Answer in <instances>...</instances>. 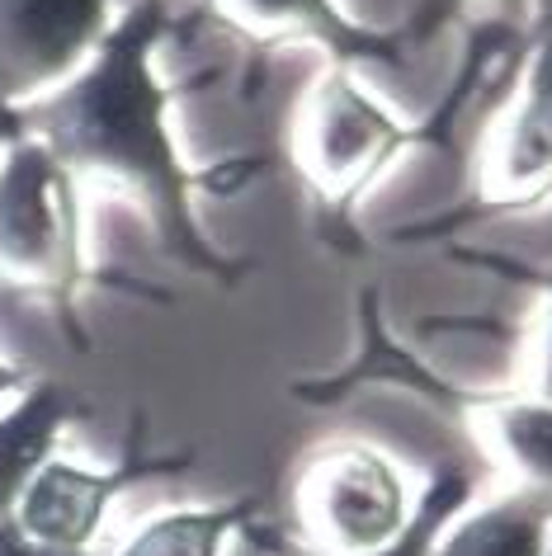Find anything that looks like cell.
I'll use <instances>...</instances> for the list:
<instances>
[{
	"mask_svg": "<svg viewBox=\"0 0 552 556\" xmlns=\"http://www.w3.org/2000/svg\"><path fill=\"white\" fill-rule=\"evenodd\" d=\"M552 38V0H529V43Z\"/></svg>",
	"mask_w": 552,
	"mask_h": 556,
	"instance_id": "2e32d148",
	"label": "cell"
},
{
	"mask_svg": "<svg viewBox=\"0 0 552 556\" xmlns=\"http://www.w3.org/2000/svg\"><path fill=\"white\" fill-rule=\"evenodd\" d=\"M473 5V0H416V15L406 20V29H402V43L416 52V48H425L430 38L444 29V24L453 20V15H463V10ZM481 5H491L495 10V20L501 24H515V29H524L529 34V0H481Z\"/></svg>",
	"mask_w": 552,
	"mask_h": 556,
	"instance_id": "5bb4252c",
	"label": "cell"
},
{
	"mask_svg": "<svg viewBox=\"0 0 552 556\" xmlns=\"http://www.w3.org/2000/svg\"><path fill=\"white\" fill-rule=\"evenodd\" d=\"M114 0H0V132L15 114L66 86L114 29Z\"/></svg>",
	"mask_w": 552,
	"mask_h": 556,
	"instance_id": "3957f363",
	"label": "cell"
},
{
	"mask_svg": "<svg viewBox=\"0 0 552 556\" xmlns=\"http://www.w3.org/2000/svg\"><path fill=\"white\" fill-rule=\"evenodd\" d=\"M118 5H133V0H118Z\"/></svg>",
	"mask_w": 552,
	"mask_h": 556,
	"instance_id": "d6986e66",
	"label": "cell"
},
{
	"mask_svg": "<svg viewBox=\"0 0 552 556\" xmlns=\"http://www.w3.org/2000/svg\"><path fill=\"white\" fill-rule=\"evenodd\" d=\"M133 471H86L62 457H48L20 491L15 523L29 538L48 542V547H72L86 552L95 528H100L109 500L123 491Z\"/></svg>",
	"mask_w": 552,
	"mask_h": 556,
	"instance_id": "ba28073f",
	"label": "cell"
},
{
	"mask_svg": "<svg viewBox=\"0 0 552 556\" xmlns=\"http://www.w3.org/2000/svg\"><path fill=\"white\" fill-rule=\"evenodd\" d=\"M0 269L62 293L80 274L76 175L34 137H10L0 156Z\"/></svg>",
	"mask_w": 552,
	"mask_h": 556,
	"instance_id": "7a4b0ae2",
	"label": "cell"
},
{
	"mask_svg": "<svg viewBox=\"0 0 552 556\" xmlns=\"http://www.w3.org/2000/svg\"><path fill=\"white\" fill-rule=\"evenodd\" d=\"M0 556H90V552H72V547H48V542L29 538L15 523V514L0 519Z\"/></svg>",
	"mask_w": 552,
	"mask_h": 556,
	"instance_id": "9a60e30c",
	"label": "cell"
},
{
	"mask_svg": "<svg viewBox=\"0 0 552 556\" xmlns=\"http://www.w3.org/2000/svg\"><path fill=\"white\" fill-rule=\"evenodd\" d=\"M501 453L519 477V495L534 500L552 519V406L543 401H515L491 415Z\"/></svg>",
	"mask_w": 552,
	"mask_h": 556,
	"instance_id": "8fae6325",
	"label": "cell"
},
{
	"mask_svg": "<svg viewBox=\"0 0 552 556\" xmlns=\"http://www.w3.org/2000/svg\"><path fill=\"white\" fill-rule=\"evenodd\" d=\"M302 523L330 556L378 552L406 528L402 477L374 448H336L302 481Z\"/></svg>",
	"mask_w": 552,
	"mask_h": 556,
	"instance_id": "277c9868",
	"label": "cell"
},
{
	"mask_svg": "<svg viewBox=\"0 0 552 556\" xmlns=\"http://www.w3.org/2000/svg\"><path fill=\"white\" fill-rule=\"evenodd\" d=\"M538 392H543V406H552V307H548V340H543V382H538Z\"/></svg>",
	"mask_w": 552,
	"mask_h": 556,
	"instance_id": "e0dca14e",
	"label": "cell"
},
{
	"mask_svg": "<svg viewBox=\"0 0 552 556\" xmlns=\"http://www.w3.org/2000/svg\"><path fill=\"white\" fill-rule=\"evenodd\" d=\"M0 142H10V137H5V132H0Z\"/></svg>",
	"mask_w": 552,
	"mask_h": 556,
	"instance_id": "ffe728a7",
	"label": "cell"
},
{
	"mask_svg": "<svg viewBox=\"0 0 552 556\" xmlns=\"http://www.w3.org/2000/svg\"><path fill=\"white\" fill-rule=\"evenodd\" d=\"M467 495H473V477L467 471H444L430 491L421 495L416 514L406 519V528L397 533L388 547L378 552H364V556H430L439 533L453 523V514L467 505ZM279 556H330V552H298V547H279Z\"/></svg>",
	"mask_w": 552,
	"mask_h": 556,
	"instance_id": "4fadbf2b",
	"label": "cell"
},
{
	"mask_svg": "<svg viewBox=\"0 0 552 556\" xmlns=\"http://www.w3.org/2000/svg\"><path fill=\"white\" fill-rule=\"evenodd\" d=\"M175 20V0H133L123 5L90 62L48 90L43 100L15 114V137H34L52 161L72 175H104L142 199L161 250L179 264L213 278H237V269L203 241L189 193L195 179L179 165L165 109L175 86L151 72V52Z\"/></svg>",
	"mask_w": 552,
	"mask_h": 556,
	"instance_id": "6da1fadb",
	"label": "cell"
},
{
	"mask_svg": "<svg viewBox=\"0 0 552 556\" xmlns=\"http://www.w3.org/2000/svg\"><path fill=\"white\" fill-rule=\"evenodd\" d=\"M430 556H548V514L534 500L510 495L439 533Z\"/></svg>",
	"mask_w": 552,
	"mask_h": 556,
	"instance_id": "30bf717a",
	"label": "cell"
},
{
	"mask_svg": "<svg viewBox=\"0 0 552 556\" xmlns=\"http://www.w3.org/2000/svg\"><path fill=\"white\" fill-rule=\"evenodd\" d=\"M411 142V128L388 118L350 80V66H336L316 80L312 104L302 114V165L316 175V185L340 193V207H350L368 175L388 156Z\"/></svg>",
	"mask_w": 552,
	"mask_h": 556,
	"instance_id": "5b68a950",
	"label": "cell"
},
{
	"mask_svg": "<svg viewBox=\"0 0 552 556\" xmlns=\"http://www.w3.org/2000/svg\"><path fill=\"white\" fill-rule=\"evenodd\" d=\"M251 509H255V500L171 514V519H156L151 528H142L118 556H217L227 533H237V528L251 519Z\"/></svg>",
	"mask_w": 552,
	"mask_h": 556,
	"instance_id": "7c38bea8",
	"label": "cell"
},
{
	"mask_svg": "<svg viewBox=\"0 0 552 556\" xmlns=\"http://www.w3.org/2000/svg\"><path fill=\"white\" fill-rule=\"evenodd\" d=\"M76 401L62 392V387H34L24 392L15 406L0 415V519L15 514L20 491L29 485V477L48 463L52 439L62 434V425L72 420Z\"/></svg>",
	"mask_w": 552,
	"mask_h": 556,
	"instance_id": "9c48e42d",
	"label": "cell"
},
{
	"mask_svg": "<svg viewBox=\"0 0 552 556\" xmlns=\"http://www.w3.org/2000/svg\"><path fill=\"white\" fill-rule=\"evenodd\" d=\"M548 556H552V547H548Z\"/></svg>",
	"mask_w": 552,
	"mask_h": 556,
	"instance_id": "44dd1931",
	"label": "cell"
},
{
	"mask_svg": "<svg viewBox=\"0 0 552 556\" xmlns=\"http://www.w3.org/2000/svg\"><path fill=\"white\" fill-rule=\"evenodd\" d=\"M487 185L501 213L543 203L552 193V38L529 43L519 76V100L495 142Z\"/></svg>",
	"mask_w": 552,
	"mask_h": 556,
	"instance_id": "8992f818",
	"label": "cell"
},
{
	"mask_svg": "<svg viewBox=\"0 0 552 556\" xmlns=\"http://www.w3.org/2000/svg\"><path fill=\"white\" fill-rule=\"evenodd\" d=\"M15 387H20V372L0 364V396H5V392H15Z\"/></svg>",
	"mask_w": 552,
	"mask_h": 556,
	"instance_id": "ac0fdd59",
	"label": "cell"
},
{
	"mask_svg": "<svg viewBox=\"0 0 552 556\" xmlns=\"http://www.w3.org/2000/svg\"><path fill=\"white\" fill-rule=\"evenodd\" d=\"M223 15L255 43H279V34L308 38L336 66H406L411 48L397 34H374L340 10V0H217Z\"/></svg>",
	"mask_w": 552,
	"mask_h": 556,
	"instance_id": "52a82bcc",
	"label": "cell"
}]
</instances>
